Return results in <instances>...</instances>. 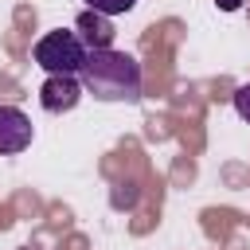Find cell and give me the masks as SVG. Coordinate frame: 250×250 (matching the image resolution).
Masks as SVG:
<instances>
[{
	"label": "cell",
	"mask_w": 250,
	"mask_h": 250,
	"mask_svg": "<svg viewBox=\"0 0 250 250\" xmlns=\"http://www.w3.org/2000/svg\"><path fill=\"white\" fill-rule=\"evenodd\" d=\"M74 31H78V39H82L90 51L113 47V23H109V16H102V12H94V8H86V12L74 20Z\"/></svg>",
	"instance_id": "5"
},
{
	"label": "cell",
	"mask_w": 250,
	"mask_h": 250,
	"mask_svg": "<svg viewBox=\"0 0 250 250\" xmlns=\"http://www.w3.org/2000/svg\"><path fill=\"white\" fill-rule=\"evenodd\" d=\"M35 62L47 70V74H78L86 66V55L90 47L78 39V31H47L39 43H35Z\"/></svg>",
	"instance_id": "2"
},
{
	"label": "cell",
	"mask_w": 250,
	"mask_h": 250,
	"mask_svg": "<svg viewBox=\"0 0 250 250\" xmlns=\"http://www.w3.org/2000/svg\"><path fill=\"white\" fill-rule=\"evenodd\" d=\"M78 82L98 102H137L141 98V62L125 51L102 47L86 55V66L78 70Z\"/></svg>",
	"instance_id": "1"
},
{
	"label": "cell",
	"mask_w": 250,
	"mask_h": 250,
	"mask_svg": "<svg viewBox=\"0 0 250 250\" xmlns=\"http://www.w3.org/2000/svg\"><path fill=\"white\" fill-rule=\"evenodd\" d=\"M234 113H238L242 121H250V82L234 90Z\"/></svg>",
	"instance_id": "7"
},
{
	"label": "cell",
	"mask_w": 250,
	"mask_h": 250,
	"mask_svg": "<svg viewBox=\"0 0 250 250\" xmlns=\"http://www.w3.org/2000/svg\"><path fill=\"white\" fill-rule=\"evenodd\" d=\"M82 98V82L74 74H47V82L39 86V102L47 113H66L74 109Z\"/></svg>",
	"instance_id": "3"
},
{
	"label": "cell",
	"mask_w": 250,
	"mask_h": 250,
	"mask_svg": "<svg viewBox=\"0 0 250 250\" xmlns=\"http://www.w3.org/2000/svg\"><path fill=\"white\" fill-rule=\"evenodd\" d=\"M215 4H219L223 12H238V8H242V0H215Z\"/></svg>",
	"instance_id": "8"
},
{
	"label": "cell",
	"mask_w": 250,
	"mask_h": 250,
	"mask_svg": "<svg viewBox=\"0 0 250 250\" xmlns=\"http://www.w3.org/2000/svg\"><path fill=\"white\" fill-rule=\"evenodd\" d=\"M31 145V121L16 105H0V156L23 152Z\"/></svg>",
	"instance_id": "4"
},
{
	"label": "cell",
	"mask_w": 250,
	"mask_h": 250,
	"mask_svg": "<svg viewBox=\"0 0 250 250\" xmlns=\"http://www.w3.org/2000/svg\"><path fill=\"white\" fill-rule=\"evenodd\" d=\"M86 8H94L102 16H121V12H133L137 0H86Z\"/></svg>",
	"instance_id": "6"
}]
</instances>
